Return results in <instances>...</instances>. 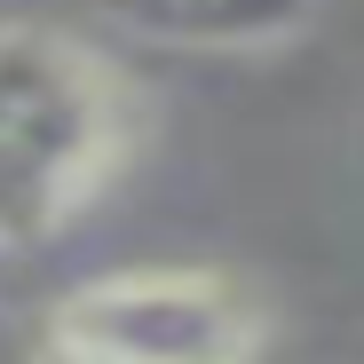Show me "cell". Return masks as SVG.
Here are the masks:
<instances>
[{
    "label": "cell",
    "mask_w": 364,
    "mask_h": 364,
    "mask_svg": "<svg viewBox=\"0 0 364 364\" xmlns=\"http://www.w3.org/2000/svg\"><path fill=\"white\" fill-rule=\"evenodd\" d=\"M95 16L174 55H269L317 24V0H95Z\"/></svg>",
    "instance_id": "cell-3"
},
{
    "label": "cell",
    "mask_w": 364,
    "mask_h": 364,
    "mask_svg": "<svg viewBox=\"0 0 364 364\" xmlns=\"http://www.w3.org/2000/svg\"><path fill=\"white\" fill-rule=\"evenodd\" d=\"M127 151V80L55 24H0V254L64 237Z\"/></svg>",
    "instance_id": "cell-1"
},
{
    "label": "cell",
    "mask_w": 364,
    "mask_h": 364,
    "mask_svg": "<svg viewBox=\"0 0 364 364\" xmlns=\"http://www.w3.org/2000/svg\"><path fill=\"white\" fill-rule=\"evenodd\" d=\"M48 348L80 364H230L262 348V317L222 269H111L55 301Z\"/></svg>",
    "instance_id": "cell-2"
},
{
    "label": "cell",
    "mask_w": 364,
    "mask_h": 364,
    "mask_svg": "<svg viewBox=\"0 0 364 364\" xmlns=\"http://www.w3.org/2000/svg\"><path fill=\"white\" fill-rule=\"evenodd\" d=\"M348 143H356V174H364V103H356V135Z\"/></svg>",
    "instance_id": "cell-4"
}]
</instances>
